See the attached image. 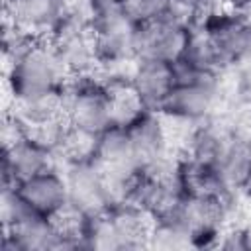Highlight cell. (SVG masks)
<instances>
[{
  "label": "cell",
  "mask_w": 251,
  "mask_h": 251,
  "mask_svg": "<svg viewBox=\"0 0 251 251\" xmlns=\"http://www.w3.org/2000/svg\"><path fill=\"white\" fill-rule=\"evenodd\" d=\"M4 59L6 102L27 122H41L63 114V94L69 75L49 41H29Z\"/></svg>",
  "instance_id": "obj_1"
},
{
  "label": "cell",
  "mask_w": 251,
  "mask_h": 251,
  "mask_svg": "<svg viewBox=\"0 0 251 251\" xmlns=\"http://www.w3.org/2000/svg\"><path fill=\"white\" fill-rule=\"evenodd\" d=\"M139 22L124 0H90V31L98 65L131 63L137 59Z\"/></svg>",
  "instance_id": "obj_2"
},
{
  "label": "cell",
  "mask_w": 251,
  "mask_h": 251,
  "mask_svg": "<svg viewBox=\"0 0 251 251\" xmlns=\"http://www.w3.org/2000/svg\"><path fill=\"white\" fill-rule=\"evenodd\" d=\"M159 112L173 124L190 126L214 118L220 112V86L216 75L178 73L176 82Z\"/></svg>",
  "instance_id": "obj_3"
},
{
  "label": "cell",
  "mask_w": 251,
  "mask_h": 251,
  "mask_svg": "<svg viewBox=\"0 0 251 251\" xmlns=\"http://www.w3.org/2000/svg\"><path fill=\"white\" fill-rule=\"evenodd\" d=\"M63 114L73 129L98 135L112 124V90L96 75L69 78L63 94Z\"/></svg>",
  "instance_id": "obj_4"
},
{
  "label": "cell",
  "mask_w": 251,
  "mask_h": 251,
  "mask_svg": "<svg viewBox=\"0 0 251 251\" xmlns=\"http://www.w3.org/2000/svg\"><path fill=\"white\" fill-rule=\"evenodd\" d=\"M131 151L145 171H159L176 159V143L169 120L159 110H143L126 126Z\"/></svg>",
  "instance_id": "obj_5"
},
{
  "label": "cell",
  "mask_w": 251,
  "mask_h": 251,
  "mask_svg": "<svg viewBox=\"0 0 251 251\" xmlns=\"http://www.w3.org/2000/svg\"><path fill=\"white\" fill-rule=\"evenodd\" d=\"M69 188V206L84 216L106 212L114 204V194L106 173L94 157L71 159L61 165Z\"/></svg>",
  "instance_id": "obj_6"
},
{
  "label": "cell",
  "mask_w": 251,
  "mask_h": 251,
  "mask_svg": "<svg viewBox=\"0 0 251 251\" xmlns=\"http://www.w3.org/2000/svg\"><path fill=\"white\" fill-rule=\"evenodd\" d=\"M69 249L57 220L41 216L27 206L2 226V251H51Z\"/></svg>",
  "instance_id": "obj_7"
},
{
  "label": "cell",
  "mask_w": 251,
  "mask_h": 251,
  "mask_svg": "<svg viewBox=\"0 0 251 251\" xmlns=\"http://www.w3.org/2000/svg\"><path fill=\"white\" fill-rule=\"evenodd\" d=\"M51 167H59L57 149L29 131L2 145V186H12Z\"/></svg>",
  "instance_id": "obj_8"
},
{
  "label": "cell",
  "mask_w": 251,
  "mask_h": 251,
  "mask_svg": "<svg viewBox=\"0 0 251 251\" xmlns=\"http://www.w3.org/2000/svg\"><path fill=\"white\" fill-rule=\"evenodd\" d=\"M192 22L178 14H171L153 22L139 24L137 29V59H159L167 63L178 61L182 55Z\"/></svg>",
  "instance_id": "obj_9"
},
{
  "label": "cell",
  "mask_w": 251,
  "mask_h": 251,
  "mask_svg": "<svg viewBox=\"0 0 251 251\" xmlns=\"http://www.w3.org/2000/svg\"><path fill=\"white\" fill-rule=\"evenodd\" d=\"M57 59L67 71L69 78L94 75L98 69V53L90 25L63 20L59 29L49 39Z\"/></svg>",
  "instance_id": "obj_10"
},
{
  "label": "cell",
  "mask_w": 251,
  "mask_h": 251,
  "mask_svg": "<svg viewBox=\"0 0 251 251\" xmlns=\"http://www.w3.org/2000/svg\"><path fill=\"white\" fill-rule=\"evenodd\" d=\"M12 186L24 204L41 216L57 220L69 208V188L61 167L45 169Z\"/></svg>",
  "instance_id": "obj_11"
},
{
  "label": "cell",
  "mask_w": 251,
  "mask_h": 251,
  "mask_svg": "<svg viewBox=\"0 0 251 251\" xmlns=\"http://www.w3.org/2000/svg\"><path fill=\"white\" fill-rule=\"evenodd\" d=\"M4 18L37 41H49L65 20V0H10Z\"/></svg>",
  "instance_id": "obj_12"
},
{
  "label": "cell",
  "mask_w": 251,
  "mask_h": 251,
  "mask_svg": "<svg viewBox=\"0 0 251 251\" xmlns=\"http://www.w3.org/2000/svg\"><path fill=\"white\" fill-rule=\"evenodd\" d=\"M176 82L175 63L159 59H135L129 75V86L145 108L159 110Z\"/></svg>",
  "instance_id": "obj_13"
},
{
  "label": "cell",
  "mask_w": 251,
  "mask_h": 251,
  "mask_svg": "<svg viewBox=\"0 0 251 251\" xmlns=\"http://www.w3.org/2000/svg\"><path fill=\"white\" fill-rule=\"evenodd\" d=\"M224 59L202 24H192L186 47L178 61H175V69L178 73H196V75H216L224 69Z\"/></svg>",
  "instance_id": "obj_14"
},
{
  "label": "cell",
  "mask_w": 251,
  "mask_h": 251,
  "mask_svg": "<svg viewBox=\"0 0 251 251\" xmlns=\"http://www.w3.org/2000/svg\"><path fill=\"white\" fill-rule=\"evenodd\" d=\"M126 6L139 24L176 14L171 0H126Z\"/></svg>",
  "instance_id": "obj_15"
},
{
  "label": "cell",
  "mask_w": 251,
  "mask_h": 251,
  "mask_svg": "<svg viewBox=\"0 0 251 251\" xmlns=\"http://www.w3.org/2000/svg\"><path fill=\"white\" fill-rule=\"evenodd\" d=\"M171 2L175 12L192 24L202 22L212 12L220 10L222 6H227L226 0H171Z\"/></svg>",
  "instance_id": "obj_16"
},
{
  "label": "cell",
  "mask_w": 251,
  "mask_h": 251,
  "mask_svg": "<svg viewBox=\"0 0 251 251\" xmlns=\"http://www.w3.org/2000/svg\"><path fill=\"white\" fill-rule=\"evenodd\" d=\"M235 10L247 24H251V0H243L239 6H235Z\"/></svg>",
  "instance_id": "obj_17"
},
{
  "label": "cell",
  "mask_w": 251,
  "mask_h": 251,
  "mask_svg": "<svg viewBox=\"0 0 251 251\" xmlns=\"http://www.w3.org/2000/svg\"><path fill=\"white\" fill-rule=\"evenodd\" d=\"M241 2H243V0H226V4H227V6H231V8H235V6H239Z\"/></svg>",
  "instance_id": "obj_18"
},
{
  "label": "cell",
  "mask_w": 251,
  "mask_h": 251,
  "mask_svg": "<svg viewBox=\"0 0 251 251\" xmlns=\"http://www.w3.org/2000/svg\"><path fill=\"white\" fill-rule=\"evenodd\" d=\"M249 127H251V112H249Z\"/></svg>",
  "instance_id": "obj_19"
},
{
  "label": "cell",
  "mask_w": 251,
  "mask_h": 251,
  "mask_svg": "<svg viewBox=\"0 0 251 251\" xmlns=\"http://www.w3.org/2000/svg\"><path fill=\"white\" fill-rule=\"evenodd\" d=\"M124 2H126V0H124Z\"/></svg>",
  "instance_id": "obj_20"
}]
</instances>
